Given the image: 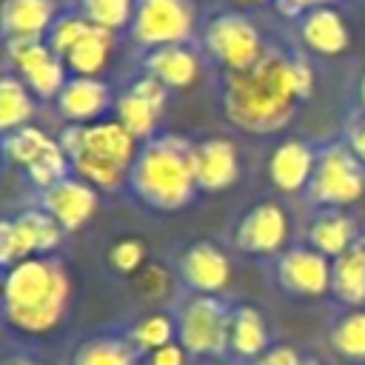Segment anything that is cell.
Listing matches in <instances>:
<instances>
[{
    "instance_id": "obj_23",
    "label": "cell",
    "mask_w": 365,
    "mask_h": 365,
    "mask_svg": "<svg viewBox=\"0 0 365 365\" xmlns=\"http://www.w3.org/2000/svg\"><path fill=\"white\" fill-rule=\"evenodd\" d=\"M356 240V228L354 220L348 214H342L339 208H325L319 211L311 225H308V245L317 248L319 254H325L328 259H336L339 254H345L348 248H354Z\"/></svg>"
},
{
    "instance_id": "obj_8",
    "label": "cell",
    "mask_w": 365,
    "mask_h": 365,
    "mask_svg": "<svg viewBox=\"0 0 365 365\" xmlns=\"http://www.w3.org/2000/svg\"><path fill=\"white\" fill-rule=\"evenodd\" d=\"M311 200L325 208H342L365 194V171L348 145H328L317 157V171L311 177Z\"/></svg>"
},
{
    "instance_id": "obj_17",
    "label": "cell",
    "mask_w": 365,
    "mask_h": 365,
    "mask_svg": "<svg viewBox=\"0 0 365 365\" xmlns=\"http://www.w3.org/2000/svg\"><path fill=\"white\" fill-rule=\"evenodd\" d=\"M194 165L200 191L217 194L237 182L240 177V151L228 137H205L194 143Z\"/></svg>"
},
{
    "instance_id": "obj_42",
    "label": "cell",
    "mask_w": 365,
    "mask_h": 365,
    "mask_svg": "<svg viewBox=\"0 0 365 365\" xmlns=\"http://www.w3.org/2000/svg\"><path fill=\"white\" fill-rule=\"evenodd\" d=\"M237 6H257V3H265V0H234Z\"/></svg>"
},
{
    "instance_id": "obj_9",
    "label": "cell",
    "mask_w": 365,
    "mask_h": 365,
    "mask_svg": "<svg viewBox=\"0 0 365 365\" xmlns=\"http://www.w3.org/2000/svg\"><path fill=\"white\" fill-rule=\"evenodd\" d=\"M6 54H9V63H11L14 74L29 86V91L37 100H51L54 103L60 88L71 77L66 63L51 51V46L46 40L6 43Z\"/></svg>"
},
{
    "instance_id": "obj_6",
    "label": "cell",
    "mask_w": 365,
    "mask_h": 365,
    "mask_svg": "<svg viewBox=\"0 0 365 365\" xmlns=\"http://www.w3.org/2000/svg\"><path fill=\"white\" fill-rule=\"evenodd\" d=\"M197 29L194 0H134L128 34L137 46H185Z\"/></svg>"
},
{
    "instance_id": "obj_20",
    "label": "cell",
    "mask_w": 365,
    "mask_h": 365,
    "mask_svg": "<svg viewBox=\"0 0 365 365\" xmlns=\"http://www.w3.org/2000/svg\"><path fill=\"white\" fill-rule=\"evenodd\" d=\"M143 68L148 77L160 80L165 88H191L200 80V57L188 46H160L148 48L143 57Z\"/></svg>"
},
{
    "instance_id": "obj_15",
    "label": "cell",
    "mask_w": 365,
    "mask_h": 365,
    "mask_svg": "<svg viewBox=\"0 0 365 365\" xmlns=\"http://www.w3.org/2000/svg\"><path fill=\"white\" fill-rule=\"evenodd\" d=\"M111 106H114V97L108 83H103L100 77H74V74L66 80V86L54 100L57 114L68 125L97 123Z\"/></svg>"
},
{
    "instance_id": "obj_33",
    "label": "cell",
    "mask_w": 365,
    "mask_h": 365,
    "mask_svg": "<svg viewBox=\"0 0 365 365\" xmlns=\"http://www.w3.org/2000/svg\"><path fill=\"white\" fill-rule=\"evenodd\" d=\"M88 20L80 14V11H68V14H60L57 20H54V26H51V31L46 34V43L51 46V51L63 60L66 57V51L88 31Z\"/></svg>"
},
{
    "instance_id": "obj_26",
    "label": "cell",
    "mask_w": 365,
    "mask_h": 365,
    "mask_svg": "<svg viewBox=\"0 0 365 365\" xmlns=\"http://www.w3.org/2000/svg\"><path fill=\"white\" fill-rule=\"evenodd\" d=\"M34 94L17 74H0V137L29 125L34 117Z\"/></svg>"
},
{
    "instance_id": "obj_19",
    "label": "cell",
    "mask_w": 365,
    "mask_h": 365,
    "mask_svg": "<svg viewBox=\"0 0 365 365\" xmlns=\"http://www.w3.org/2000/svg\"><path fill=\"white\" fill-rule=\"evenodd\" d=\"M299 40L319 57H339L351 46V31L334 6H317L299 17Z\"/></svg>"
},
{
    "instance_id": "obj_1",
    "label": "cell",
    "mask_w": 365,
    "mask_h": 365,
    "mask_svg": "<svg viewBox=\"0 0 365 365\" xmlns=\"http://www.w3.org/2000/svg\"><path fill=\"white\" fill-rule=\"evenodd\" d=\"M314 94V68L305 57L265 51L251 68L228 71L222 80V114L248 134H274Z\"/></svg>"
},
{
    "instance_id": "obj_27",
    "label": "cell",
    "mask_w": 365,
    "mask_h": 365,
    "mask_svg": "<svg viewBox=\"0 0 365 365\" xmlns=\"http://www.w3.org/2000/svg\"><path fill=\"white\" fill-rule=\"evenodd\" d=\"M177 336V317L165 314V311H148L143 314L125 334V342L134 348V354H151L168 342H174Z\"/></svg>"
},
{
    "instance_id": "obj_25",
    "label": "cell",
    "mask_w": 365,
    "mask_h": 365,
    "mask_svg": "<svg viewBox=\"0 0 365 365\" xmlns=\"http://www.w3.org/2000/svg\"><path fill=\"white\" fill-rule=\"evenodd\" d=\"M331 291L348 305H365V248L356 242L331 262Z\"/></svg>"
},
{
    "instance_id": "obj_18",
    "label": "cell",
    "mask_w": 365,
    "mask_h": 365,
    "mask_svg": "<svg viewBox=\"0 0 365 365\" xmlns=\"http://www.w3.org/2000/svg\"><path fill=\"white\" fill-rule=\"evenodd\" d=\"M317 151L305 140H282L271 157H268V177L274 188L285 194H297L311 185V177L317 171Z\"/></svg>"
},
{
    "instance_id": "obj_13",
    "label": "cell",
    "mask_w": 365,
    "mask_h": 365,
    "mask_svg": "<svg viewBox=\"0 0 365 365\" xmlns=\"http://www.w3.org/2000/svg\"><path fill=\"white\" fill-rule=\"evenodd\" d=\"M277 279L288 294L322 297L331 291V262L311 245H297L279 254Z\"/></svg>"
},
{
    "instance_id": "obj_34",
    "label": "cell",
    "mask_w": 365,
    "mask_h": 365,
    "mask_svg": "<svg viewBox=\"0 0 365 365\" xmlns=\"http://www.w3.org/2000/svg\"><path fill=\"white\" fill-rule=\"evenodd\" d=\"M137 291L145 299H163L171 291V277L165 271V265L160 262H145L143 271L137 274Z\"/></svg>"
},
{
    "instance_id": "obj_12",
    "label": "cell",
    "mask_w": 365,
    "mask_h": 365,
    "mask_svg": "<svg viewBox=\"0 0 365 365\" xmlns=\"http://www.w3.org/2000/svg\"><path fill=\"white\" fill-rule=\"evenodd\" d=\"M97 205H100V191L91 182L80 180L77 174H68L51 188L40 191V208L48 211L66 234L80 231L97 214Z\"/></svg>"
},
{
    "instance_id": "obj_37",
    "label": "cell",
    "mask_w": 365,
    "mask_h": 365,
    "mask_svg": "<svg viewBox=\"0 0 365 365\" xmlns=\"http://www.w3.org/2000/svg\"><path fill=\"white\" fill-rule=\"evenodd\" d=\"M185 356L188 351L180 342H168L148 354V365H185Z\"/></svg>"
},
{
    "instance_id": "obj_31",
    "label": "cell",
    "mask_w": 365,
    "mask_h": 365,
    "mask_svg": "<svg viewBox=\"0 0 365 365\" xmlns=\"http://www.w3.org/2000/svg\"><path fill=\"white\" fill-rule=\"evenodd\" d=\"M331 345L345 359L362 362L365 359V311H348L331 331Z\"/></svg>"
},
{
    "instance_id": "obj_16",
    "label": "cell",
    "mask_w": 365,
    "mask_h": 365,
    "mask_svg": "<svg viewBox=\"0 0 365 365\" xmlns=\"http://www.w3.org/2000/svg\"><path fill=\"white\" fill-rule=\"evenodd\" d=\"M57 17L54 0H0V37L3 43L46 40Z\"/></svg>"
},
{
    "instance_id": "obj_2",
    "label": "cell",
    "mask_w": 365,
    "mask_h": 365,
    "mask_svg": "<svg viewBox=\"0 0 365 365\" xmlns=\"http://www.w3.org/2000/svg\"><path fill=\"white\" fill-rule=\"evenodd\" d=\"M71 297V279L60 259L29 257L3 271V319L29 336L54 331Z\"/></svg>"
},
{
    "instance_id": "obj_28",
    "label": "cell",
    "mask_w": 365,
    "mask_h": 365,
    "mask_svg": "<svg viewBox=\"0 0 365 365\" xmlns=\"http://www.w3.org/2000/svg\"><path fill=\"white\" fill-rule=\"evenodd\" d=\"M71 365H137V354L125 336H94L74 351Z\"/></svg>"
},
{
    "instance_id": "obj_38",
    "label": "cell",
    "mask_w": 365,
    "mask_h": 365,
    "mask_svg": "<svg viewBox=\"0 0 365 365\" xmlns=\"http://www.w3.org/2000/svg\"><path fill=\"white\" fill-rule=\"evenodd\" d=\"M334 0H274L277 11L282 17H302L308 9H317V6H331Z\"/></svg>"
},
{
    "instance_id": "obj_21",
    "label": "cell",
    "mask_w": 365,
    "mask_h": 365,
    "mask_svg": "<svg viewBox=\"0 0 365 365\" xmlns=\"http://www.w3.org/2000/svg\"><path fill=\"white\" fill-rule=\"evenodd\" d=\"M14 231H17V248H20V259L29 257H51V251L60 248L66 231L60 228V222L37 208H26L14 217Z\"/></svg>"
},
{
    "instance_id": "obj_32",
    "label": "cell",
    "mask_w": 365,
    "mask_h": 365,
    "mask_svg": "<svg viewBox=\"0 0 365 365\" xmlns=\"http://www.w3.org/2000/svg\"><path fill=\"white\" fill-rule=\"evenodd\" d=\"M145 254H148V248L140 237H120L108 248V265L123 277H137L145 265Z\"/></svg>"
},
{
    "instance_id": "obj_43",
    "label": "cell",
    "mask_w": 365,
    "mask_h": 365,
    "mask_svg": "<svg viewBox=\"0 0 365 365\" xmlns=\"http://www.w3.org/2000/svg\"><path fill=\"white\" fill-rule=\"evenodd\" d=\"M0 311H3V277H0Z\"/></svg>"
},
{
    "instance_id": "obj_22",
    "label": "cell",
    "mask_w": 365,
    "mask_h": 365,
    "mask_svg": "<svg viewBox=\"0 0 365 365\" xmlns=\"http://www.w3.org/2000/svg\"><path fill=\"white\" fill-rule=\"evenodd\" d=\"M268 322L254 305L231 308V336L228 351L242 362H257L268 351Z\"/></svg>"
},
{
    "instance_id": "obj_41",
    "label": "cell",
    "mask_w": 365,
    "mask_h": 365,
    "mask_svg": "<svg viewBox=\"0 0 365 365\" xmlns=\"http://www.w3.org/2000/svg\"><path fill=\"white\" fill-rule=\"evenodd\" d=\"M359 103H362V108H365V71H362V77H359Z\"/></svg>"
},
{
    "instance_id": "obj_30",
    "label": "cell",
    "mask_w": 365,
    "mask_h": 365,
    "mask_svg": "<svg viewBox=\"0 0 365 365\" xmlns=\"http://www.w3.org/2000/svg\"><path fill=\"white\" fill-rule=\"evenodd\" d=\"M77 11L91 26H100V29L117 34L131 26L134 0H77Z\"/></svg>"
},
{
    "instance_id": "obj_24",
    "label": "cell",
    "mask_w": 365,
    "mask_h": 365,
    "mask_svg": "<svg viewBox=\"0 0 365 365\" xmlns=\"http://www.w3.org/2000/svg\"><path fill=\"white\" fill-rule=\"evenodd\" d=\"M111 51H114V31L88 26V31L66 51L63 63L74 77H100L108 66Z\"/></svg>"
},
{
    "instance_id": "obj_7",
    "label": "cell",
    "mask_w": 365,
    "mask_h": 365,
    "mask_svg": "<svg viewBox=\"0 0 365 365\" xmlns=\"http://www.w3.org/2000/svg\"><path fill=\"white\" fill-rule=\"evenodd\" d=\"M202 46L208 57L225 68V74L251 68L265 54L259 29L240 11H222L211 17L202 31Z\"/></svg>"
},
{
    "instance_id": "obj_10",
    "label": "cell",
    "mask_w": 365,
    "mask_h": 365,
    "mask_svg": "<svg viewBox=\"0 0 365 365\" xmlns=\"http://www.w3.org/2000/svg\"><path fill=\"white\" fill-rule=\"evenodd\" d=\"M165 103H168V88L145 74L114 97V120L137 143H145L157 137V123L165 111Z\"/></svg>"
},
{
    "instance_id": "obj_45",
    "label": "cell",
    "mask_w": 365,
    "mask_h": 365,
    "mask_svg": "<svg viewBox=\"0 0 365 365\" xmlns=\"http://www.w3.org/2000/svg\"><path fill=\"white\" fill-rule=\"evenodd\" d=\"M0 157H3V140H0Z\"/></svg>"
},
{
    "instance_id": "obj_5",
    "label": "cell",
    "mask_w": 365,
    "mask_h": 365,
    "mask_svg": "<svg viewBox=\"0 0 365 365\" xmlns=\"http://www.w3.org/2000/svg\"><path fill=\"white\" fill-rule=\"evenodd\" d=\"M231 336V308L220 297L191 294L177 314V342L194 356H222Z\"/></svg>"
},
{
    "instance_id": "obj_44",
    "label": "cell",
    "mask_w": 365,
    "mask_h": 365,
    "mask_svg": "<svg viewBox=\"0 0 365 365\" xmlns=\"http://www.w3.org/2000/svg\"><path fill=\"white\" fill-rule=\"evenodd\" d=\"M302 365H319L317 359H302Z\"/></svg>"
},
{
    "instance_id": "obj_46",
    "label": "cell",
    "mask_w": 365,
    "mask_h": 365,
    "mask_svg": "<svg viewBox=\"0 0 365 365\" xmlns=\"http://www.w3.org/2000/svg\"><path fill=\"white\" fill-rule=\"evenodd\" d=\"M359 242H362V248H365V240H359Z\"/></svg>"
},
{
    "instance_id": "obj_4",
    "label": "cell",
    "mask_w": 365,
    "mask_h": 365,
    "mask_svg": "<svg viewBox=\"0 0 365 365\" xmlns=\"http://www.w3.org/2000/svg\"><path fill=\"white\" fill-rule=\"evenodd\" d=\"M57 140L71 163V174L91 182L97 191H111L128 182V171L143 145L117 120L66 125Z\"/></svg>"
},
{
    "instance_id": "obj_14",
    "label": "cell",
    "mask_w": 365,
    "mask_h": 365,
    "mask_svg": "<svg viewBox=\"0 0 365 365\" xmlns=\"http://www.w3.org/2000/svg\"><path fill=\"white\" fill-rule=\"evenodd\" d=\"M180 277L191 294L220 297L231 282V259L220 245L200 240L180 254Z\"/></svg>"
},
{
    "instance_id": "obj_36",
    "label": "cell",
    "mask_w": 365,
    "mask_h": 365,
    "mask_svg": "<svg viewBox=\"0 0 365 365\" xmlns=\"http://www.w3.org/2000/svg\"><path fill=\"white\" fill-rule=\"evenodd\" d=\"M254 365H302V356L294 345H271Z\"/></svg>"
},
{
    "instance_id": "obj_40",
    "label": "cell",
    "mask_w": 365,
    "mask_h": 365,
    "mask_svg": "<svg viewBox=\"0 0 365 365\" xmlns=\"http://www.w3.org/2000/svg\"><path fill=\"white\" fill-rule=\"evenodd\" d=\"M3 365H46V362H40V359H34V356H11V359H6Z\"/></svg>"
},
{
    "instance_id": "obj_39",
    "label": "cell",
    "mask_w": 365,
    "mask_h": 365,
    "mask_svg": "<svg viewBox=\"0 0 365 365\" xmlns=\"http://www.w3.org/2000/svg\"><path fill=\"white\" fill-rule=\"evenodd\" d=\"M348 148L365 165V120H359V123L351 125V131H348Z\"/></svg>"
},
{
    "instance_id": "obj_11",
    "label": "cell",
    "mask_w": 365,
    "mask_h": 365,
    "mask_svg": "<svg viewBox=\"0 0 365 365\" xmlns=\"http://www.w3.org/2000/svg\"><path fill=\"white\" fill-rule=\"evenodd\" d=\"M288 237H291V222H288V214L279 202H257L251 205L237 228H234V245L245 254H277L288 245Z\"/></svg>"
},
{
    "instance_id": "obj_3",
    "label": "cell",
    "mask_w": 365,
    "mask_h": 365,
    "mask_svg": "<svg viewBox=\"0 0 365 365\" xmlns=\"http://www.w3.org/2000/svg\"><path fill=\"white\" fill-rule=\"evenodd\" d=\"M125 185L154 211H177L188 205L200 191L194 143L180 134H157L145 140L134 157Z\"/></svg>"
},
{
    "instance_id": "obj_29",
    "label": "cell",
    "mask_w": 365,
    "mask_h": 365,
    "mask_svg": "<svg viewBox=\"0 0 365 365\" xmlns=\"http://www.w3.org/2000/svg\"><path fill=\"white\" fill-rule=\"evenodd\" d=\"M54 143V137H48L43 128L37 125H23L11 134L3 137V157L11 163V165H20L23 171Z\"/></svg>"
},
{
    "instance_id": "obj_35",
    "label": "cell",
    "mask_w": 365,
    "mask_h": 365,
    "mask_svg": "<svg viewBox=\"0 0 365 365\" xmlns=\"http://www.w3.org/2000/svg\"><path fill=\"white\" fill-rule=\"evenodd\" d=\"M14 262H20L14 220H0V271H9Z\"/></svg>"
}]
</instances>
